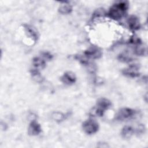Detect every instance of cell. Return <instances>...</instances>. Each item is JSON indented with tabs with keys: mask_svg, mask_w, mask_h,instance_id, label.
Listing matches in <instances>:
<instances>
[{
	"mask_svg": "<svg viewBox=\"0 0 148 148\" xmlns=\"http://www.w3.org/2000/svg\"><path fill=\"white\" fill-rule=\"evenodd\" d=\"M128 6L129 4L127 1H120L116 3L110 8L108 15L112 19L120 20L126 14Z\"/></svg>",
	"mask_w": 148,
	"mask_h": 148,
	"instance_id": "obj_1",
	"label": "cell"
},
{
	"mask_svg": "<svg viewBox=\"0 0 148 148\" xmlns=\"http://www.w3.org/2000/svg\"><path fill=\"white\" fill-rule=\"evenodd\" d=\"M112 105L111 102L105 98H99L97 102L95 107L93 109L91 113L97 116H102L105 110H108Z\"/></svg>",
	"mask_w": 148,
	"mask_h": 148,
	"instance_id": "obj_2",
	"label": "cell"
},
{
	"mask_svg": "<svg viewBox=\"0 0 148 148\" xmlns=\"http://www.w3.org/2000/svg\"><path fill=\"white\" fill-rule=\"evenodd\" d=\"M83 131L87 134L96 133L99 129L98 123L93 119H88L83 122L82 124Z\"/></svg>",
	"mask_w": 148,
	"mask_h": 148,
	"instance_id": "obj_3",
	"label": "cell"
},
{
	"mask_svg": "<svg viewBox=\"0 0 148 148\" xmlns=\"http://www.w3.org/2000/svg\"><path fill=\"white\" fill-rule=\"evenodd\" d=\"M135 111L131 108H121L117 113L116 119L118 120H123L131 117L135 114Z\"/></svg>",
	"mask_w": 148,
	"mask_h": 148,
	"instance_id": "obj_4",
	"label": "cell"
},
{
	"mask_svg": "<svg viewBox=\"0 0 148 148\" xmlns=\"http://www.w3.org/2000/svg\"><path fill=\"white\" fill-rule=\"evenodd\" d=\"M102 51L95 46H92L84 52V55L86 58L91 59L99 58L102 56Z\"/></svg>",
	"mask_w": 148,
	"mask_h": 148,
	"instance_id": "obj_5",
	"label": "cell"
},
{
	"mask_svg": "<svg viewBox=\"0 0 148 148\" xmlns=\"http://www.w3.org/2000/svg\"><path fill=\"white\" fill-rule=\"evenodd\" d=\"M139 67L136 64H132L128 68H125L123 70L122 73L124 75L130 77H136L139 76L138 72Z\"/></svg>",
	"mask_w": 148,
	"mask_h": 148,
	"instance_id": "obj_6",
	"label": "cell"
},
{
	"mask_svg": "<svg viewBox=\"0 0 148 148\" xmlns=\"http://www.w3.org/2000/svg\"><path fill=\"white\" fill-rule=\"evenodd\" d=\"M42 131L40 125L36 121L32 120L28 127V132L30 135L35 136L39 135Z\"/></svg>",
	"mask_w": 148,
	"mask_h": 148,
	"instance_id": "obj_7",
	"label": "cell"
},
{
	"mask_svg": "<svg viewBox=\"0 0 148 148\" xmlns=\"http://www.w3.org/2000/svg\"><path fill=\"white\" fill-rule=\"evenodd\" d=\"M61 80L64 84L70 85L75 83L76 77L74 73L71 71H68L64 73L61 77Z\"/></svg>",
	"mask_w": 148,
	"mask_h": 148,
	"instance_id": "obj_8",
	"label": "cell"
},
{
	"mask_svg": "<svg viewBox=\"0 0 148 148\" xmlns=\"http://www.w3.org/2000/svg\"><path fill=\"white\" fill-rule=\"evenodd\" d=\"M24 28L25 29V31L26 34L35 42H36L38 39V33L37 31L35 29V28H34L32 26L24 24L23 25Z\"/></svg>",
	"mask_w": 148,
	"mask_h": 148,
	"instance_id": "obj_9",
	"label": "cell"
},
{
	"mask_svg": "<svg viewBox=\"0 0 148 148\" xmlns=\"http://www.w3.org/2000/svg\"><path fill=\"white\" fill-rule=\"evenodd\" d=\"M127 23L130 28L133 31L139 29L140 27L139 18L135 15H131L127 20Z\"/></svg>",
	"mask_w": 148,
	"mask_h": 148,
	"instance_id": "obj_10",
	"label": "cell"
},
{
	"mask_svg": "<svg viewBox=\"0 0 148 148\" xmlns=\"http://www.w3.org/2000/svg\"><path fill=\"white\" fill-rule=\"evenodd\" d=\"M46 60L43 56L42 57H35L32 60V64L36 69H38L39 68H43L46 65Z\"/></svg>",
	"mask_w": 148,
	"mask_h": 148,
	"instance_id": "obj_11",
	"label": "cell"
},
{
	"mask_svg": "<svg viewBox=\"0 0 148 148\" xmlns=\"http://www.w3.org/2000/svg\"><path fill=\"white\" fill-rule=\"evenodd\" d=\"M134 132L135 130L131 126L125 125L122 128L121 134L123 137L125 138H129L132 135Z\"/></svg>",
	"mask_w": 148,
	"mask_h": 148,
	"instance_id": "obj_12",
	"label": "cell"
},
{
	"mask_svg": "<svg viewBox=\"0 0 148 148\" xmlns=\"http://www.w3.org/2000/svg\"><path fill=\"white\" fill-rule=\"evenodd\" d=\"M72 6L66 2H63V3L61 4L58 8V12L60 13L63 14H69L72 12Z\"/></svg>",
	"mask_w": 148,
	"mask_h": 148,
	"instance_id": "obj_13",
	"label": "cell"
},
{
	"mask_svg": "<svg viewBox=\"0 0 148 148\" xmlns=\"http://www.w3.org/2000/svg\"><path fill=\"white\" fill-rule=\"evenodd\" d=\"M118 58L120 61L124 62H128L132 61V58L125 54H121L119 56Z\"/></svg>",
	"mask_w": 148,
	"mask_h": 148,
	"instance_id": "obj_14",
	"label": "cell"
},
{
	"mask_svg": "<svg viewBox=\"0 0 148 148\" xmlns=\"http://www.w3.org/2000/svg\"><path fill=\"white\" fill-rule=\"evenodd\" d=\"M52 116H53V118L54 120H56V121H60L64 120L65 118L64 114L60 112H54L52 114Z\"/></svg>",
	"mask_w": 148,
	"mask_h": 148,
	"instance_id": "obj_15",
	"label": "cell"
},
{
	"mask_svg": "<svg viewBox=\"0 0 148 148\" xmlns=\"http://www.w3.org/2000/svg\"><path fill=\"white\" fill-rule=\"evenodd\" d=\"M134 51H135V54H136V55L143 56L145 54V53H146V51L144 47H142L140 45H139V46H137L135 47Z\"/></svg>",
	"mask_w": 148,
	"mask_h": 148,
	"instance_id": "obj_16",
	"label": "cell"
},
{
	"mask_svg": "<svg viewBox=\"0 0 148 148\" xmlns=\"http://www.w3.org/2000/svg\"><path fill=\"white\" fill-rule=\"evenodd\" d=\"M130 43L134 45H140L141 40L138 37L136 36H133L130 39Z\"/></svg>",
	"mask_w": 148,
	"mask_h": 148,
	"instance_id": "obj_17",
	"label": "cell"
}]
</instances>
